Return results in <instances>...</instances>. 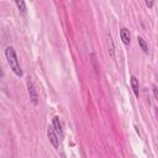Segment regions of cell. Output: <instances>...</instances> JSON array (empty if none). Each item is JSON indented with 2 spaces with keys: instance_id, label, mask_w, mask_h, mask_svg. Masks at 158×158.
<instances>
[{
  "instance_id": "277c9868",
  "label": "cell",
  "mask_w": 158,
  "mask_h": 158,
  "mask_svg": "<svg viewBox=\"0 0 158 158\" xmlns=\"http://www.w3.org/2000/svg\"><path fill=\"white\" fill-rule=\"evenodd\" d=\"M120 37H121L122 42H123L126 46L130 44V42H131V33H130V31H128L126 27H122V28L120 30Z\"/></svg>"
},
{
  "instance_id": "ba28073f",
  "label": "cell",
  "mask_w": 158,
  "mask_h": 158,
  "mask_svg": "<svg viewBox=\"0 0 158 158\" xmlns=\"http://www.w3.org/2000/svg\"><path fill=\"white\" fill-rule=\"evenodd\" d=\"M107 46H109L110 56L114 57V56H115V49H114V42H112V38H111V35H110V33L107 35Z\"/></svg>"
},
{
  "instance_id": "9c48e42d",
  "label": "cell",
  "mask_w": 158,
  "mask_h": 158,
  "mask_svg": "<svg viewBox=\"0 0 158 158\" xmlns=\"http://www.w3.org/2000/svg\"><path fill=\"white\" fill-rule=\"evenodd\" d=\"M15 4H16V6L19 7V10H20L22 14L26 12V2H25V1H22V0H16Z\"/></svg>"
},
{
  "instance_id": "6da1fadb",
  "label": "cell",
  "mask_w": 158,
  "mask_h": 158,
  "mask_svg": "<svg viewBox=\"0 0 158 158\" xmlns=\"http://www.w3.org/2000/svg\"><path fill=\"white\" fill-rule=\"evenodd\" d=\"M5 57H6V60H7V64L10 65V69L17 75V77H22V69H21V65L19 63V59H17V54L14 49V47L11 46H7L5 48Z\"/></svg>"
},
{
  "instance_id": "30bf717a",
  "label": "cell",
  "mask_w": 158,
  "mask_h": 158,
  "mask_svg": "<svg viewBox=\"0 0 158 158\" xmlns=\"http://www.w3.org/2000/svg\"><path fill=\"white\" fill-rule=\"evenodd\" d=\"M152 90H153L154 98H156V99H158V93H157V85H156V84H152Z\"/></svg>"
},
{
  "instance_id": "8fae6325",
  "label": "cell",
  "mask_w": 158,
  "mask_h": 158,
  "mask_svg": "<svg viewBox=\"0 0 158 158\" xmlns=\"http://www.w3.org/2000/svg\"><path fill=\"white\" fill-rule=\"evenodd\" d=\"M144 4H146V6H147V7H152V6H153V1H148V0H146V2H144Z\"/></svg>"
},
{
  "instance_id": "7a4b0ae2",
  "label": "cell",
  "mask_w": 158,
  "mask_h": 158,
  "mask_svg": "<svg viewBox=\"0 0 158 158\" xmlns=\"http://www.w3.org/2000/svg\"><path fill=\"white\" fill-rule=\"evenodd\" d=\"M27 93H28L30 101L32 102V105L37 106L38 105V94H37V90H36V86H35L33 81L30 78L27 79Z\"/></svg>"
},
{
  "instance_id": "5b68a950",
  "label": "cell",
  "mask_w": 158,
  "mask_h": 158,
  "mask_svg": "<svg viewBox=\"0 0 158 158\" xmlns=\"http://www.w3.org/2000/svg\"><path fill=\"white\" fill-rule=\"evenodd\" d=\"M52 127H53V130H54V132H56L57 135H59V136H62V135H63L62 123H60V121H59V117H58V116H54V117L52 118Z\"/></svg>"
},
{
  "instance_id": "3957f363",
  "label": "cell",
  "mask_w": 158,
  "mask_h": 158,
  "mask_svg": "<svg viewBox=\"0 0 158 158\" xmlns=\"http://www.w3.org/2000/svg\"><path fill=\"white\" fill-rule=\"evenodd\" d=\"M47 137H48L51 144H52L56 149H58V148H59V138H58V136H57V133L54 132V130H53L52 126H49L48 130H47Z\"/></svg>"
},
{
  "instance_id": "52a82bcc",
  "label": "cell",
  "mask_w": 158,
  "mask_h": 158,
  "mask_svg": "<svg viewBox=\"0 0 158 158\" xmlns=\"http://www.w3.org/2000/svg\"><path fill=\"white\" fill-rule=\"evenodd\" d=\"M137 41H138V44H139V47L142 48V51H143L144 53H148V44H147L146 40H144L143 37L138 36V37H137Z\"/></svg>"
},
{
  "instance_id": "7c38bea8",
  "label": "cell",
  "mask_w": 158,
  "mask_h": 158,
  "mask_svg": "<svg viewBox=\"0 0 158 158\" xmlns=\"http://www.w3.org/2000/svg\"><path fill=\"white\" fill-rule=\"evenodd\" d=\"M4 77V70H2V68H1V65H0V79Z\"/></svg>"
},
{
  "instance_id": "8992f818",
  "label": "cell",
  "mask_w": 158,
  "mask_h": 158,
  "mask_svg": "<svg viewBox=\"0 0 158 158\" xmlns=\"http://www.w3.org/2000/svg\"><path fill=\"white\" fill-rule=\"evenodd\" d=\"M130 83H131V88H132V91H133L135 96L138 98V96H139V84H138V79L132 75L131 79H130Z\"/></svg>"
}]
</instances>
